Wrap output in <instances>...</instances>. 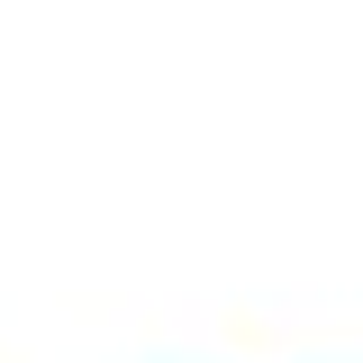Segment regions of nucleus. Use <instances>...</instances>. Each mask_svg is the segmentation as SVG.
<instances>
[]
</instances>
